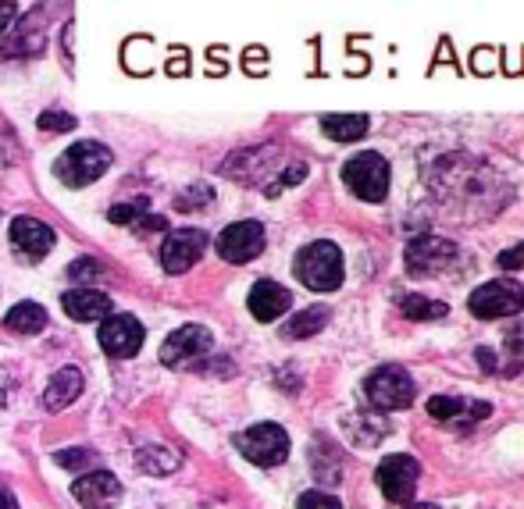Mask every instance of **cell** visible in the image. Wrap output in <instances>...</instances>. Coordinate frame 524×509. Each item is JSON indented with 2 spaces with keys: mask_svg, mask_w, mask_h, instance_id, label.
Wrapping results in <instances>:
<instances>
[{
  "mask_svg": "<svg viewBox=\"0 0 524 509\" xmlns=\"http://www.w3.org/2000/svg\"><path fill=\"white\" fill-rule=\"evenodd\" d=\"M435 178V193L443 203H453L460 211L489 214L500 203H507V182H503L489 164L471 161V157H443Z\"/></svg>",
  "mask_w": 524,
  "mask_h": 509,
  "instance_id": "obj_1",
  "label": "cell"
},
{
  "mask_svg": "<svg viewBox=\"0 0 524 509\" xmlns=\"http://www.w3.org/2000/svg\"><path fill=\"white\" fill-rule=\"evenodd\" d=\"M293 271L307 289L314 292H332L343 285V253L336 243L318 239V243L303 246L293 260Z\"/></svg>",
  "mask_w": 524,
  "mask_h": 509,
  "instance_id": "obj_2",
  "label": "cell"
},
{
  "mask_svg": "<svg viewBox=\"0 0 524 509\" xmlns=\"http://www.w3.org/2000/svg\"><path fill=\"white\" fill-rule=\"evenodd\" d=\"M111 168V150L104 143H93V139H79L61 154V161L54 164V175L65 182L68 189H82L97 182L104 171Z\"/></svg>",
  "mask_w": 524,
  "mask_h": 509,
  "instance_id": "obj_3",
  "label": "cell"
},
{
  "mask_svg": "<svg viewBox=\"0 0 524 509\" xmlns=\"http://www.w3.org/2000/svg\"><path fill=\"white\" fill-rule=\"evenodd\" d=\"M364 399H368L371 410L378 413L403 410V406L414 403V378H410L400 364H385L368 374V381H364Z\"/></svg>",
  "mask_w": 524,
  "mask_h": 509,
  "instance_id": "obj_4",
  "label": "cell"
},
{
  "mask_svg": "<svg viewBox=\"0 0 524 509\" xmlns=\"http://www.w3.org/2000/svg\"><path fill=\"white\" fill-rule=\"evenodd\" d=\"M343 182L368 203H382L389 196V161L375 150L353 154L343 164Z\"/></svg>",
  "mask_w": 524,
  "mask_h": 509,
  "instance_id": "obj_5",
  "label": "cell"
},
{
  "mask_svg": "<svg viewBox=\"0 0 524 509\" xmlns=\"http://www.w3.org/2000/svg\"><path fill=\"white\" fill-rule=\"evenodd\" d=\"M236 449L250 463H257V467H279V463H286V456H289V435L282 424L264 421V424H254V428L239 431Z\"/></svg>",
  "mask_w": 524,
  "mask_h": 509,
  "instance_id": "obj_6",
  "label": "cell"
},
{
  "mask_svg": "<svg viewBox=\"0 0 524 509\" xmlns=\"http://www.w3.org/2000/svg\"><path fill=\"white\" fill-rule=\"evenodd\" d=\"M471 314L482 317V321H496V317H514L524 310V289L514 278H492L482 289L471 292L467 299Z\"/></svg>",
  "mask_w": 524,
  "mask_h": 509,
  "instance_id": "obj_7",
  "label": "cell"
},
{
  "mask_svg": "<svg viewBox=\"0 0 524 509\" xmlns=\"http://www.w3.org/2000/svg\"><path fill=\"white\" fill-rule=\"evenodd\" d=\"M207 250V232L200 228H175L161 243V267L168 275H186Z\"/></svg>",
  "mask_w": 524,
  "mask_h": 509,
  "instance_id": "obj_8",
  "label": "cell"
},
{
  "mask_svg": "<svg viewBox=\"0 0 524 509\" xmlns=\"http://www.w3.org/2000/svg\"><path fill=\"white\" fill-rule=\"evenodd\" d=\"M457 260V246L439 235H418L407 243V271L418 278H432Z\"/></svg>",
  "mask_w": 524,
  "mask_h": 509,
  "instance_id": "obj_9",
  "label": "cell"
},
{
  "mask_svg": "<svg viewBox=\"0 0 524 509\" xmlns=\"http://www.w3.org/2000/svg\"><path fill=\"white\" fill-rule=\"evenodd\" d=\"M378 488L389 502H410L414 499V488H418V477H421V467L414 456L407 453H393L385 456L378 463Z\"/></svg>",
  "mask_w": 524,
  "mask_h": 509,
  "instance_id": "obj_10",
  "label": "cell"
},
{
  "mask_svg": "<svg viewBox=\"0 0 524 509\" xmlns=\"http://www.w3.org/2000/svg\"><path fill=\"white\" fill-rule=\"evenodd\" d=\"M214 339L204 324H186V328H175L168 339L161 342V364L164 367H186L193 360H204L211 353Z\"/></svg>",
  "mask_w": 524,
  "mask_h": 509,
  "instance_id": "obj_11",
  "label": "cell"
},
{
  "mask_svg": "<svg viewBox=\"0 0 524 509\" xmlns=\"http://www.w3.org/2000/svg\"><path fill=\"white\" fill-rule=\"evenodd\" d=\"M264 250V225L261 221H236L218 235V253L229 264H250Z\"/></svg>",
  "mask_w": 524,
  "mask_h": 509,
  "instance_id": "obj_12",
  "label": "cell"
},
{
  "mask_svg": "<svg viewBox=\"0 0 524 509\" xmlns=\"http://www.w3.org/2000/svg\"><path fill=\"white\" fill-rule=\"evenodd\" d=\"M143 346V324L132 314H111L100 324V349L115 360H129Z\"/></svg>",
  "mask_w": 524,
  "mask_h": 509,
  "instance_id": "obj_13",
  "label": "cell"
},
{
  "mask_svg": "<svg viewBox=\"0 0 524 509\" xmlns=\"http://www.w3.org/2000/svg\"><path fill=\"white\" fill-rule=\"evenodd\" d=\"M8 239L15 257L25 260V264H40V260L54 250V232L36 218H15L8 228Z\"/></svg>",
  "mask_w": 524,
  "mask_h": 509,
  "instance_id": "obj_14",
  "label": "cell"
},
{
  "mask_svg": "<svg viewBox=\"0 0 524 509\" xmlns=\"http://www.w3.org/2000/svg\"><path fill=\"white\" fill-rule=\"evenodd\" d=\"M72 495L86 509H115L118 499H122V481L115 474H107V470H93V474H82L75 481Z\"/></svg>",
  "mask_w": 524,
  "mask_h": 509,
  "instance_id": "obj_15",
  "label": "cell"
},
{
  "mask_svg": "<svg viewBox=\"0 0 524 509\" xmlns=\"http://www.w3.org/2000/svg\"><path fill=\"white\" fill-rule=\"evenodd\" d=\"M61 307H65V314L72 317V321H107V317L115 314V303H111V296L107 292H97V289H72L61 296Z\"/></svg>",
  "mask_w": 524,
  "mask_h": 509,
  "instance_id": "obj_16",
  "label": "cell"
},
{
  "mask_svg": "<svg viewBox=\"0 0 524 509\" xmlns=\"http://www.w3.org/2000/svg\"><path fill=\"white\" fill-rule=\"evenodd\" d=\"M250 314L257 317V321H275V317H282L286 314L289 307H293V296H289V289L286 285H279V282H271V278H261V282L250 289Z\"/></svg>",
  "mask_w": 524,
  "mask_h": 509,
  "instance_id": "obj_17",
  "label": "cell"
},
{
  "mask_svg": "<svg viewBox=\"0 0 524 509\" xmlns=\"http://www.w3.org/2000/svg\"><path fill=\"white\" fill-rule=\"evenodd\" d=\"M79 396H82V371L79 367H61V371L47 381V388H43V406H47L50 413H61Z\"/></svg>",
  "mask_w": 524,
  "mask_h": 509,
  "instance_id": "obj_18",
  "label": "cell"
},
{
  "mask_svg": "<svg viewBox=\"0 0 524 509\" xmlns=\"http://www.w3.org/2000/svg\"><path fill=\"white\" fill-rule=\"evenodd\" d=\"M271 157H279L275 146H254V150H243V154H232L225 164V175L236 178V182H261V175L271 168Z\"/></svg>",
  "mask_w": 524,
  "mask_h": 509,
  "instance_id": "obj_19",
  "label": "cell"
},
{
  "mask_svg": "<svg viewBox=\"0 0 524 509\" xmlns=\"http://www.w3.org/2000/svg\"><path fill=\"white\" fill-rule=\"evenodd\" d=\"M43 50V22L33 29V15L29 18H15V25H11L8 33H4V40H0V54H40Z\"/></svg>",
  "mask_w": 524,
  "mask_h": 509,
  "instance_id": "obj_20",
  "label": "cell"
},
{
  "mask_svg": "<svg viewBox=\"0 0 524 509\" xmlns=\"http://www.w3.org/2000/svg\"><path fill=\"white\" fill-rule=\"evenodd\" d=\"M311 467H314V477H318L321 485L336 488L339 481H343V453H339L336 445L328 442L325 435L314 438V445H311Z\"/></svg>",
  "mask_w": 524,
  "mask_h": 509,
  "instance_id": "obj_21",
  "label": "cell"
},
{
  "mask_svg": "<svg viewBox=\"0 0 524 509\" xmlns=\"http://www.w3.org/2000/svg\"><path fill=\"white\" fill-rule=\"evenodd\" d=\"M368 114H325L321 129L325 136H332L336 143H357L361 136H368Z\"/></svg>",
  "mask_w": 524,
  "mask_h": 509,
  "instance_id": "obj_22",
  "label": "cell"
},
{
  "mask_svg": "<svg viewBox=\"0 0 524 509\" xmlns=\"http://www.w3.org/2000/svg\"><path fill=\"white\" fill-rule=\"evenodd\" d=\"M136 463H140L147 474L168 477V474H175V470H179L182 453H179V449H172V445H143L140 453H136Z\"/></svg>",
  "mask_w": 524,
  "mask_h": 509,
  "instance_id": "obj_23",
  "label": "cell"
},
{
  "mask_svg": "<svg viewBox=\"0 0 524 509\" xmlns=\"http://www.w3.org/2000/svg\"><path fill=\"white\" fill-rule=\"evenodd\" d=\"M4 328L15 335H36L47 328V310L40 303H15L4 317Z\"/></svg>",
  "mask_w": 524,
  "mask_h": 509,
  "instance_id": "obj_24",
  "label": "cell"
},
{
  "mask_svg": "<svg viewBox=\"0 0 524 509\" xmlns=\"http://www.w3.org/2000/svg\"><path fill=\"white\" fill-rule=\"evenodd\" d=\"M346 431H350L353 442L378 445L385 435H389V421L378 417V413H353V417H346Z\"/></svg>",
  "mask_w": 524,
  "mask_h": 509,
  "instance_id": "obj_25",
  "label": "cell"
},
{
  "mask_svg": "<svg viewBox=\"0 0 524 509\" xmlns=\"http://www.w3.org/2000/svg\"><path fill=\"white\" fill-rule=\"evenodd\" d=\"M328 321H332V310H328L325 303H314V307H307L303 314H296L293 321L286 324V339H311Z\"/></svg>",
  "mask_w": 524,
  "mask_h": 509,
  "instance_id": "obj_26",
  "label": "cell"
},
{
  "mask_svg": "<svg viewBox=\"0 0 524 509\" xmlns=\"http://www.w3.org/2000/svg\"><path fill=\"white\" fill-rule=\"evenodd\" d=\"M400 310H403V317H410V321H439V317L450 314L446 303H435V299H428V296H414V292L400 299Z\"/></svg>",
  "mask_w": 524,
  "mask_h": 509,
  "instance_id": "obj_27",
  "label": "cell"
},
{
  "mask_svg": "<svg viewBox=\"0 0 524 509\" xmlns=\"http://www.w3.org/2000/svg\"><path fill=\"white\" fill-rule=\"evenodd\" d=\"M68 278L79 282L82 289H90V282H100V278H104V267H100L97 260H90V257H79V260L68 264Z\"/></svg>",
  "mask_w": 524,
  "mask_h": 509,
  "instance_id": "obj_28",
  "label": "cell"
},
{
  "mask_svg": "<svg viewBox=\"0 0 524 509\" xmlns=\"http://www.w3.org/2000/svg\"><path fill=\"white\" fill-rule=\"evenodd\" d=\"M492 413V406L489 403H464L460 406V413L450 421V428H457V431H467L471 424H482L485 417Z\"/></svg>",
  "mask_w": 524,
  "mask_h": 509,
  "instance_id": "obj_29",
  "label": "cell"
},
{
  "mask_svg": "<svg viewBox=\"0 0 524 509\" xmlns=\"http://www.w3.org/2000/svg\"><path fill=\"white\" fill-rule=\"evenodd\" d=\"M54 460L72 474H82V470H90V463H97V453H90V449H61V453H54Z\"/></svg>",
  "mask_w": 524,
  "mask_h": 509,
  "instance_id": "obj_30",
  "label": "cell"
},
{
  "mask_svg": "<svg viewBox=\"0 0 524 509\" xmlns=\"http://www.w3.org/2000/svg\"><path fill=\"white\" fill-rule=\"evenodd\" d=\"M460 406H464V399H457V396H432V399H428V413H432L435 421H443V424H450L453 417H457Z\"/></svg>",
  "mask_w": 524,
  "mask_h": 509,
  "instance_id": "obj_31",
  "label": "cell"
},
{
  "mask_svg": "<svg viewBox=\"0 0 524 509\" xmlns=\"http://www.w3.org/2000/svg\"><path fill=\"white\" fill-rule=\"evenodd\" d=\"M303 178H307V164L296 161V164H289V168L282 171L279 178H271L268 189H264V193H268V196H279L282 189H286V186H296V182H303Z\"/></svg>",
  "mask_w": 524,
  "mask_h": 509,
  "instance_id": "obj_32",
  "label": "cell"
},
{
  "mask_svg": "<svg viewBox=\"0 0 524 509\" xmlns=\"http://www.w3.org/2000/svg\"><path fill=\"white\" fill-rule=\"evenodd\" d=\"M211 200H214L211 186H189L186 193L175 200V207H179V211H197V207H204V203H211Z\"/></svg>",
  "mask_w": 524,
  "mask_h": 509,
  "instance_id": "obj_33",
  "label": "cell"
},
{
  "mask_svg": "<svg viewBox=\"0 0 524 509\" xmlns=\"http://www.w3.org/2000/svg\"><path fill=\"white\" fill-rule=\"evenodd\" d=\"M143 214H147V203H115L107 218L115 221V225H129V228H132L136 221L143 218Z\"/></svg>",
  "mask_w": 524,
  "mask_h": 509,
  "instance_id": "obj_34",
  "label": "cell"
},
{
  "mask_svg": "<svg viewBox=\"0 0 524 509\" xmlns=\"http://www.w3.org/2000/svg\"><path fill=\"white\" fill-rule=\"evenodd\" d=\"M296 509H343V502L332 492H303L296 499Z\"/></svg>",
  "mask_w": 524,
  "mask_h": 509,
  "instance_id": "obj_35",
  "label": "cell"
},
{
  "mask_svg": "<svg viewBox=\"0 0 524 509\" xmlns=\"http://www.w3.org/2000/svg\"><path fill=\"white\" fill-rule=\"evenodd\" d=\"M40 132H72L75 129V118L65 111H43L40 114Z\"/></svg>",
  "mask_w": 524,
  "mask_h": 509,
  "instance_id": "obj_36",
  "label": "cell"
},
{
  "mask_svg": "<svg viewBox=\"0 0 524 509\" xmlns=\"http://www.w3.org/2000/svg\"><path fill=\"white\" fill-rule=\"evenodd\" d=\"M496 267H500V271H517V267H524V243L503 250L500 257H496Z\"/></svg>",
  "mask_w": 524,
  "mask_h": 509,
  "instance_id": "obj_37",
  "label": "cell"
},
{
  "mask_svg": "<svg viewBox=\"0 0 524 509\" xmlns=\"http://www.w3.org/2000/svg\"><path fill=\"white\" fill-rule=\"evenodd\" d=\"M15 15H18L15 4H11V0H0V36H4L11 25H15Z\"/></svg>",
  "mask_w": 524,
  "mask_h": 509,
  "instance_id": "obj_38",
  "label": "cell"
},
{
  "mask_svg": "<svg viewBox=\"0 0 524 509\" xmlns=\"http://www.w3.org/2000/svg\"><path fill=\"white\" fill-rule=\"evenodd\" d=\"M168 72H172V75H186L189 72V54L182 47L175 50L172 57H168Z\"/></svg>",
  "mask_w": 524,
  "mask_h": 509,
  "instance_id": "obj_39",
  "label": "cell"
},
{
  "mask_svg": "<svg viewBox=\"0 0 524 509\" xmlns=\"http://www.w3.org/2000/svg\"><path fill=\"white\" fill-rule=\"evenodd\" d=\"M503 346L514 349V353H521V349H524V324H514V328L503 335Z\"/></svg>",
  "mask_w": 524,
  "mask_h": 509,
  "instance_id": "obj_40",
  "label": "cell"
},
{
  "mask_svg": "<svg viewBox=\"0 0 524 509\" xmlns=\"http://www.w3.org/2000/svg\"><path fill=\"white\" fill-rule=\"evenodd\" d=\"M264 61H268V54L264 50H246V57H243V65H246V72H257V68H264Z\"/></svg>",
  "mask_w": 524,
  "mask_h": 509,
  "instance_id": "obj_41",
  "label": "cell"
},
{
  "mask_svg": "<svg viewBox=\"0 0 524 509\" xmlns=\"http://www.w3.org/2000/svg\"><path fill=\"white\" fill-rule=\"evenodd\" d=\"M0 509H18L15 495H11L8 488H0Z\"/></svg>",
  "mask_w": 524,
  "mask_h": 509,
  "instance_id": "obj_42",
  "label": "cell"
},
{
  "mask_svg": "<svg viewBox=\"0 0 524 509\" xmlns=\"http://www.w3.org/2000/svg\"><path fill=\"white\" fill-rule=\"evenodd\" d=\"M410 509H439L435 502H418V506H410Z\"/></svg>",
  "mask_w": 524,
  "mask_h": 509,
  "instance_id": "obj_43",
  "label": "cell"
}]
</instances>
